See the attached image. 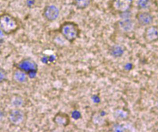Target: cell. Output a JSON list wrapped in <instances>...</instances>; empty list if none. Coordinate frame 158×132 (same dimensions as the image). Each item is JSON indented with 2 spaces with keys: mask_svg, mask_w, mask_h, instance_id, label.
Instances as JSON below:
<instances>
[{
  "mask_svg": "<svg viewBox=\"0 0 158 132\" xmlns=\"http://www.w3.org/2000/svg\"><path fill=\"white\" fill-rule=\"evenodd\" d=\"M6 78V73L2 68H0V83L5 81Z\"/></svg>",
  "mask_w": 158,
  "mask_h": 132,
  "instance_id": "obj_13",
  "label": "cell"
},
{
  "mask_svg": "<svg viewBox=\"0 0 158 132\" xmlns=\"http://www.w3.org/2000/svg\"><path fill=\"white\" fill-rule=\"evenodd\" d=\"M113 54L114 55H119V54H122V49L121 48V47L115 46L113 47V50H112Z\"/></svg>",
  "mask_w": 158,
  "mask_h": 132,
  "instance_id": "obj_14",
  "label": "cell"
},
{
  "mask_svg": "<svg viewBox=\"0 0 158 132\" xmlns=\"http://www.w3.org/2000/svg\"><path fill=\"white\" fill-rule=\"evenodd\" d=\"M138 23L142 26L151 24L153 21V17L151 14L147 12H140L136 16Z\"/></svg>",
  "mask_w": 158,
  "mask_h": 132,
  "instance_id": "obj_8",
  "label": "cell"
},
{
  "mask_svg": "<svg viewBox=\"0 0 158 132\" xmlns=\"http://www.w3.org/2000/svg\"><path fill=\"white\" fill-rule=\"evenodd\" d=\"M145 41L148 43H152L158 39V27L156 26H150L146 28L143 34Z\"/></svg>",
  "mask_w": 158,
  "mask_h": 132,
  "instance_id": "obj_5",
  "label": "cell"
},
{
  "mask_svg": "<svg viewBox=\"0 0 158 132\" xmlns=\"http://www.w3.org/2000/svg\"><path fill=\"white\" fill-rule=\"evenodd\" d=\"M53 122L55 124L59 126L66 127L70 123V118L68 114L60 112L55 115Z\"/></svg>",
  "mask_w": 158,
  "mask_h": 132,
  "instance_id": "obj_7",
  "label": "cell"
},
{
  "mask_svg": "<svg viewBox=\"0 0 158 132\" xmlns=\"http://www.w3.org/2000/svg\"><path fill=\"white\" fill-rule=\"evenodd\" d=\"M35 0H27V4L31 6L34 4Z\"/></svg>",
  "mask_w": 158,
  "mask_h": 132,
  "instance_id": "obj_16",
  "label": "cell"
},
{
  "mask_svg": "<svg viewBox=\"0 0 158 132\" xmlns=\"http://www.w3.org/2000/svg\"><path fill=\"white\" fill-rule=\"evenodd\" d=\"M4 34L0 29V44L2 43L3 42Z\"/></svg>",
  "mask_w": 158,
  "mask_h": 132,
  "instance_id": "obj_15",
  "label": "cell"
},
{
  "mask_svg": "<svg viewBox=\"0 0 158 132\" xmlns=\"http://www.w3.org/2000/svg\"><path fill=\"white\" fill-rule=\"evenodd\" d=\"M14 78L15 81L20 82H24L27 79L24 72L20 69L16 71L14 73Z\"/></svg>",
  "mask_w": 158,
  "mask_h": 132,
  "instance_id": "obj_11",
  "label": "cell"
},
{
  "mask_svg": "<svg viewBox=\"0 0 158 132\" xmlns=\"http://www.w3.org/2000/svg\"><path fill=\"white\" fill-rule=\"evenodd\" d=\"M19 28L17 19L10 14L4 13L0 15V29L4 34H12Z\"/></svg>",
  "mask_w": 158,
  "mask_h": 132,
  "instance_id": "obj_1",
  "label": "cell"
},
{
  "mask_svg": "<svg viewBox=\"0 0 158 132\" xmlns=\"http://www.w3.org/2000/svg\"><path fill=\"white\" fill-rule=\"evenodd\" d=\"M150 5V0H139L138 1V7L141 9L148 8Z\"/></svg>",
  "mask_w": 158,
  "mask_h": 132,
  "instance_id": "obj_12",
  "label": "cell"
},
{
  "mask_svg": "<svg viewBox=\"0 0 158 132\" xmlns=\"http://www.w3.org/2000/svg\"><path fill=\"white\" fill-rule=\"evenodd\" d=\"M92 0H74L73 3L77 9L83 10L89 6Z\"/></svg>",
  "mask_w": 158,
  "mask_h": 132,
  "instance_id": "obj_10",
  "label": "cell"
},
{
  "mask_svg": "<svg viewBox=\"0 0 158 132\" xmlns=\"http://www.w3.org/2000/svg\"><path fill=\"white\" fill-rule=\"evenodd\" d=\"M133 0H113L111 2V8L115 12L124 14L131 7Z\"/></svg>",
  "mask_w": 158,
  "mask_h": 132,
  "instance_id": "obj_3",
  "label": "cell"
},
{
  "mask_svg": "<svg viewBox=\"0 0 158 132\" xmlns=\"http://www.w3.org/2000/svg\"><path fill=\"white\" fill-rule=\"evenodd\" d=\"M59 32L66 40L69 42H73L80 34L79 27L73 22H65L60 25Z\"/></svg>",
  "mask_w": 158,
  "mask_h": 132,
  "instance_id": "obj_2",
  "label": "cell"
},
{
  "mask_svg": "<svg viewBox=\"0 0 158 132\" xmlns=\"http://www.w3.org/2000/svg\"><path fill=\"white\" fill-rule=\"evenodd\" d=\"M44 17L48 21L55 20L59 16V10L56 6L50 5L47 6L43 11Z\"/></svg>",
  "mask_w": 158,
  "mask_h": 132,
  "instance_id": "obj_6",
  "label": "cell"
},
{
  "mask_svg": "<svg viewBox=\"0 0 158 132\" xmlns=\"http://www.w3.org/2000/svg\"><path fill=\"white\" fill-rule=\"evenodd\" d=\"M120 26L121 29L125 32H129L134 27V24L132 21L129 19L124 20L120 23Z\"/></svg>",
  "mask_w": 158,
  "mask_h": 132,
  "instance_id": "obj_9",
  "label": "cell"
},
{
  "mask_svg": "<svg viewBox=\"0 0 158 132\" xmlns=\"http://www.w3.org/2000/svg\"><path fill=\"white\" fill-rule=\"evenodd\" d=\"M25 117V115L23 111L20 109H16L10 111L9 119L12 124L18 126L23 122Z\"/></svg>",
  "mask_w": 158,
  "mask_h": 132,
  "instance_id": "obj_4",
  "label": "cell"
}]
</instances>
